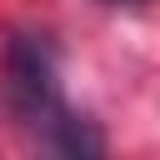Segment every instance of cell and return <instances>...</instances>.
I'll list each match as a JSON object with an SVG mask.
<instances>
[{"label": "cell", "instance_id": "obj_1", "mask_svg": "<svg viewBox=\"0 0 160 160\" xmlns=\"http://www.w3.org/2000/svg\"><path fill=\"white\" fill-rule=\"evenodd\" d=\"M5 95H10L15 120L45 150H60V155H100L105 150L100 130H90V120H80L60 100L55 60L35 35H15L5 45Z\"/></svg>", "mask_w": 160, "mask_h": 160}, {"label": "cell", "instance_id": "obj_2", "mask_svg": "<svg viewBox=\"0 0 160 160\" xmlns=\"http://www.w3.org/2000/svg\"><path fill=\"white\" fill-rule=\"evenodd\" d=\"M105 5H125V0H105Z\"/></svg>", "mask_w": 160, "mask_h": 160}]
</instances>
